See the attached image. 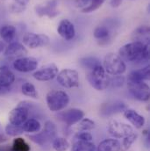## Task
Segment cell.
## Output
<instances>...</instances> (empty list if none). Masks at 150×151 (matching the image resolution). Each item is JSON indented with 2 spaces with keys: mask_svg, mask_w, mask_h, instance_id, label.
<instances>
[{
  "mask_svg": "<svg viewBox=\"0 0 150 151\" xmlns=\"http://www.w3.org/2000/svg\"><path fill=\"white\" fill-rule=\"evenodd\" d=\"M122 1L123 0H111V2H110V4H111V5L113 6V7H118L120 4H121V3H122Z\"/></svg>",
  "mask_w": 150,
  "mask_h": 151,
  "instance_id": "40",
  "label": "cell"
},
{
  "mask_svg": "<svg viewBox=\"0 0 150 151\" xmlns=\"http://www.w3.org/2000/svg\"><path fill=\"white\" fill-rule=\"evenodd\" d=\"M58 1L57 0H51L46 5H36L35 6V12L39 17L47 16L48 18H55L59 15V11L57 10Z\"/></svg>",
  "mask_w": 150,
  "mask_h": 151,
  "instance_id": "14",
  "label": "cell"
},
{
  "mask_svg": "<svg viewBox=\"0 0 150 151\" xmlns=\"http://www.w3.org/2000/svg\"><path fill=\"white\" fill-rule=\"evenodd\" d=\"M137 138L138 134L135 132L123 138V142L121 143V151H126L129 150L130 147L133 144V142L137 140Z\"/></svg>",
  "mask_w": 150,
  "mask_h": 151,
  "instance_id": "33",
  "label": "cell"
},
{
  "mask_svg": "<svg viewBox=\"0 0 150 151\" xmlns=\"http://www.w3.org/2000/svg\"><path fill=\"white\" fill-rule=\"evenodd\" d=\"M118 55L123 61L130 63L149 62V45L140 41H132L119 48Z\"/></svg>",
  "mask_w": 150,
  "mask_h": 151,
  "instance_id": "1",
  "label": "cell"
},
{
  "mask_svg": "<svg viewBox=\"0 0 150 151\" xmlns=\"http://www.w3.org/2000/svg\"><path fill=\"white\" fill-rule=\"evenodd\" d=\"M15 75L7 67H0V85L4 87H10L15 82Z\"/></svg>",
  "mask_w": 150,
  "mask_h": 151,
  "instance_id": "21",
  "label": "cell"
},
{
  "mask_svg": "<svg viewBox=\"0 0 150 151\" xmlns=\"http://www.w3.org/2000/svg\"><path fill=\"white\" fill-rule=\"evenodd\" d=\"M150 29L148 26L138 27L132 34V39L133 41H140L149 45Z\"/></svg>",
  "mask_w": 150,
  "mask_h": 151,
  "instance_id": "20",
  "label": "cell"
},
{
  "mask_svg": "<svg viewBox=\"0 0 150 151\" xmlns=\"http://www.w3.org/2000/svg\"><path fill=\"white\" fill-rule=\"evenodd\" d=\"M93 35L97 40L106 42L111 38V31L107 26H98L95 28Z\"/></svg>",
  "mask_w": 150,
  "mask_h": 151,
  "instance_id": "24",
  "label": "cell"
},
{
  "mask_svg": "<svg viewBox=\"0 0 150 151\" xmlns=\"http://www.w3.org/2000/svg\"><path fill=\"white\" fill-rule=\"evenodd\" d=\"M6 151H13V150H11V147H8V149L6 150Z\"/></svg>",
  "mask_w": 150,
  "mask_h": 151,
  "instance_id": "43",
  "label": "cell"
},
{
  "mask_svg": "<svg viewBox=\"0 0 150 151\" xmlns=\"http://www.w3.org/2000/svg\"><path fill=\"white\" fill-rule=\"evenodd\" d=\"M105 0H91L90 3L89 4L88 6H86L85 8L82 9L81 12L83 13H90V12H93L94 11L98 10V8H100L102 6V4H104Z\"/></svg>",
  "mask_w": 150,
  "mask_h": 151,
  "instance_id": "34",
  "label": "cell"
},
{
  "mask_svg": "<svg viewBox=\"0 0 150 151\" xmlns=\"http://www.w3.org/2000/svg\"><path fill=\"white\" fill-rule=\"evenodd\" d=\"M59 72L58 67L55 63H49L42 66L34 73V78L40 82H47L53 80Z\"/></svg>",
  "mask_w": 150,
  "mask_h": 151,
  "instance_id": "12",
  "label": "cell"
},
{
  "mask_svg": "<svg viewBox=\"0 0 150 151\" xmlns=\"http://www.w3.org/2000/svg\"><path fill=\"white\" fill-rule=\"evenodd\" d=\"M4 53L5 56L19 58L27 55V50L23 44L17 41H12L9 43L7 47H5Z\"/></svg>",
  "mask_w": 150,
  "mask_h": 151,
  "instance_id": "17",
  "label": "cell"
},
{
  "mask_svg": "<svg viewBox=\"0 0 150 151\" xmlns=\"http://www.w3.org/2000/svg\"><path fill=\"white\" fill-rule=\"evenodd\" d=\"M29 116V109L27 106L20 103L17 107L13 108L8 116L10 124L22 127V125L27 120Z\"/></svg>",
  "mask_w": 150,
  "mask_h": 151,
  "instance_id": "9",
  "label": "cell"
},
{
  "mask_svg": "<svg viewBox=\"0 0 150 151\" xmlns=\"http://www.w3.org/2000/svg\"><path fill=\"white\" fill-rule=\"evenodd\" d=\"M8 140V137L3 134H0V143H4Z\"/></svg>",
  "mask_w": 150,
  "mask_h": 151,
  "instance_id": "41",
  "label": "cell"
},
{
  "mask_svg": "<svg viewBox=\"0 0 150 151\" xmlns=\"http://www.w3.org/2000/svg\"><path fill=\"white\" fill-rule=\"evenodd\" d=\"M57 33L66 40H71L75 36V28L69 19H62L57 27Z\"/></svg>",
  "mask_w": 150,
  "mask_h": 151,
  "instance_id": "16",
  "label": "cell"
},
{
  "mask_svg": "<svg viewBox=\"0 0 150 151\" xmlns=\"http://www.w3.org/2000/svg\"><path fill=\"white\" fill-rule=\"evenodd\" d=\"M124 117L135 127V128H141L145 125V118L138 113L133 109H126L124 112Z\"/></svg>",
  "mask_w": 150,
  "mask_h": 151,
  "instance_id": "18",
  "label": "cell"
},
{
  "mask_svg": "<svg viewBox=\"0 0 150 151\" xmlns=\"http://www.w3.org/2000/svg\"><path fill=\"white\" fill-rule=\"evenodd\" d=\"M38 61L37 59L34 57H28V56H23L17 58L13 62V68L23 73H28L34 71L38 69Z\"/></svg>",
  "mask_w": 150,
  "mask_h": 151,
  "instance_id": "10",
  "label": "cell"
},
{
  "mask_svg": "<svg viewBox=\"0 0 150 151\" xmlns=\"http://www.w3.org/2000/svg\"><path fill=\"white\" fill-rule=\"evenodd\" d=\"M13 151H30L31 148L29 144L21 137H15L11 147Z\"/></svg>",
  "mask_w": 150,
  "mask_h": 151,
  "instance_id": "29",
  "label": "cell"
},
{
  "mask_svg": "<svg viewBox=\"0 0 150 151\" xmlns=\"http://www.w3.org/2000/svg\"><path fill=\"white\" fill-rule=\"evenodd\" d=\"M46 102L51 112H61L67 107L70 103V96L64 91L52 90L47 93Z\"/></svg>",
  "mask_w": 150,
  "mask_h": 151,
  "instance_id": "2",
  "label": "cell"
},
{
  "mask_svg": "<svg viewBox=\"0 0 150 151\" xmlns=\"http://www.w3.org/2000/svg\"><path fill=\"white\" fill-rule=\"evenodd\" d=\"M21 91L25 96H27L29 98H33V99L38 98L37 90L32 83L27 82V83H23V85L21 87Z\"/></svg>",
  "mask_w": 150,
  "mask_h": 151,
  "instance_id": "30",
  "label": "cell"
},
{
  "mask_svg": "<svg viewBox=\"0 0 150 151\" xmlns=\"http://www.w3.org/2000/svg\"><path fill=\"white\" fill-rule=\"evenodd\" d=\"M59 119L68 126H73L78 123L83 117L84 113L81 109L71 108L62 111L58 114Z\"/></svg>",
  "mask_w": 150,
  "mask_h": 151,
  "instance_id": "13",
  "label": "cell"
},
{
  "mask_svg": "<svg viewBox=\"0 0 150 151\" xmlns=\"http://www.w3.org/2000/svg\"><path fill=\"white\" fill-rule=\"evenodd\" d=\"M4 132L8 136H11V137H18L19 135L24 133L21 127H18L12 124H8L4 128Z\"/></svg>",
  "mask_w": 150,
  "mask_h": 151,
  "instance_id": "32",
  "label": "cell"
},
{
  "mask_svg": "<svg viewBox=\"0 0 150 151\" xmlns=\"http://www.w3.org/2000/svg\"><path fill=\"white\" fill-rule=\"evenodd\" d=\"M10 91H11L10 87H4V86L0 85V96H3V95H5V94L9 93Z\"/></svg>",
  "mask_w": 150,
  "mask_h": 151,
  "instance_id": "39",
  "label": "cell"
},
{
  "mask_svg": "<svg viewBox=\"0 0 150 151\" xmlns=\"http://www.w3.org/2000/svg\"><path fill=\"white\" fill-rule=\"evenodd\" d=\"M13 1H14V3H15L16 5H18V6L22 7V8L25 9L26 6H27V4H28V2L30 0H13Z\"/></svg>",
  "mask_w": 150,
  "mask_h": 151,
  "instance_id": "38",
  "label": "cell"
},
{
  "mask_svg": "<svg viewBox=\"0 0 150 151\" xmlns=\"http://www.w3.org/2000/svg\"><path fill=\"white\" fill-rule=\"evenodd\" d=\"M23 43L29 48L34 49L41 47H46L49 43V38L46 35L27 33L23 36Z\"/></svg>",
  "mask_w": 150,
  "mask_h": 151,
  "instance_id": "11",
  "label": "cell"
},
{
  "mask_svg": "<svg viewBox=\"0 0 150 151\" xmlns=\"http://www.w3.org/2000/svg\"><path fill=\"white\" fill-rule=\"evenodd\" d=\"M93 137L90 133L88 131H79L74 135V142L82 141V142H92Z\"/></svg>",
  "mask_w": 150,
  "mask_h": 151,
  "instance_id": "35",
  "label": "cell"
},
{
  "mask_svg": "<svg viewBox=\"0 0 150 151\" xmlns=\"http://www.w3.org/2000/svg\"><path fill=\"white\" fill-rule=\"evenodd\" d=\"M90 1L91 0H75V6L78 8H81V10H82V9L85 8L86 6H88L89 4L90 3Z\"/></svg>",
  "mask_w": 150,
  "mask_h": 151,
  "instance_id": "37",
  "label": "cell"
},
{
  "mask_svg": "<svg viewBox=\"0 0 150 151\" xmlns=\"http://www.w3.org/2000/svg\"><path fill=\"white\" fill-rule=\"evenodd\" d=\"M4 49H5V45H4V43L2 42V41H0V54H1L3 51H4Z\"/></svg>",
  "mask_w": 150,
  "mask_h": 151,
  "instance_id": "42",
  "label": "cell"
},
{
  "mask_svg": "<svg viewBox=\"0 0 150 151\" xmlns=\"http://www.w3.org/2000/svg\"><path fill=\"white\" fill-rule=\"evenodd\" d=\"M97 151H121V143L117 139H106L102 141Z\"/></svg>",
  "mask_w": 150,
  "mask_h": 151,
  "instance_id": "22",
  "label": "cell"
},
{
  "mask_svg": "<svg viewBox=\"0 0 150 151\" xmlns=\"http://www.w3.org/2000/svg\"><path fill=\"white\" fill-rule=\"evenodd\" d=\"M125 83V78L121 75L113 76V78H110V85L115 88H118L123 85Z\"/></svg>",
  "mask_w": 150,
  "mask_h": 151,
  "instance_id": "36",
  "label": "cell"
},
{
  "mask_svg": "<svg viewBox=\"0 0 150 151\" xmlns=\"http://www.w3.org/2000/svg\"><path fill=\"white\" fill-rule=\"evenodd\" d=\"M127 87L132 94V96L142 102H146L149 100L150 90L149 85L145 82H127Z\"/></svg>",
  "mask_w": 150,
  "mask_h": 151,
  "instance_id": "7",
  "label": "cell"
},
{
  "mask_svg": "<svg viewBox=\"0 0 150 151\" xmlns=\"http://www.w3.org/2000/svg\"><path fill=\"white\" fill-rule=\"evenodd\" d=\"M70 151H96V146L92 142H74Z\"/></svg>",
  "mask_w": 150,
  "mask_h": 151,
  "instance_id": "27",
  "label": "cell"
},
{
  "mask_svg": "<svg viewBox=\"0 0 150 151\" xmlns=\"http://www.w3.org/2000/svg\"><path fill=\"white\" fill-rule=\"evenodd\" d=\"M56 78L59 84L67 89L78 87L80 84L79 73L75 70L72 69L62 70V71L58 72Z\"/></svg>",
  "mask_w": 150,
  "mask_h": 151,
  "instance_id": "6",
  "label": "cell"
},
{
  "mask_svg": "<svg viewBox=\"0 0 150 151\" xmlns=\"http://www.w3.org/2000/svg\"><path fill=\"white\" fill-rule=\"evenodd\" d=\"M52 146L55 151H67L70 148V142L66 138L55 137L53 140Z\"/></svg>",
  "mask_w": 150,
  "mask_h": 151,
  "instance_id": "28",
  "label": "cell"
},
{
  "mask_svg": "<svg viewBox=\"0 0 150 151\" xmlns=\"http://www.w3.org/2000/svg\"><path fill=\"white\" fill-rule=\"evenodd\" d=\"M79 64L83 69L91 70L95 67L101 65V63H100L99 59H98L95 56H84V57H82L79 59Z\"/></svg>",
  "mask_w": 150,
  "mask_h": 151,
  "instance_id": "25",
  "label": "cell"
},
{
  "mask_svg": "<svg viewBox=\"0 0 150 151\" xmlns=\"http://www.w3.org/2000/svg\"><path fill=\"white\" fill-rule=\"evenodd\" d=\"M95 127H96L95 121L88 118H83L77 123V129H79V131H90L95 128Z\"/></svg>",
  "mask_w": 150,
  "mask_h": 151,
  "instance_id": "31",
  "label": "cell"
},
{
  "mask_svg": "<svg viewBox=\"0 0 150 151\" xmlns=\"http://www.w3.org/2000/svg\"><path fill=\"white\" fill-rule=\"evenodd\" d=\"M22 129L24 132L28 134L37 133L41 128V124L36 119H27V120L22 125Z\"/></svg>",
  "mask_w": 150,
  "mask_h": 151,
  "instance_id": "26",
  "label": "cell"
},
{
  "mask_svg": "<svg viewBox=\"0 0 150 151\" xmlns=\"http://www.w3.org/2000/svg\"><path fill=\"white\" fill-rule=\"evenodd\" d=\"M126 109V106L125 103L121 101H113L104 103L100 107V114L103 117L111 116L116 113L124 112Z\"/></svg>",
  "mask_w": 150,
  "mask_h": 151,
  "instance_id": "15",
  "label": "cell"
},
{
  "mask_svg": "<svg viewBox=\"0 0 150 151\" xmlns=\"http://www.w3.org/2000/svg\"><path fill=\"white\" fill-rule=\"evenodd\" d=\"M108 132L113 137L116 139H123L126 136L133 134L134 130L128 124L113 119L108 124Z\"/></svg>",
  "mask_w": 150,
  "mask_h": 151,
  "instance_id": "8",
  "label": "cell"
},
{
  "mask_svg": "<svg viewBox=\"0 0 150 151\" xmlns=\"http://www.w3.org/2000/svg\"><path fill=\"white\" fill-rule=\"evenodd\" d=\"M102 66L105 71L111 76L122 75L126 70L125 61H123L118 55L114 53H109L105 56Z\"/></svg>",
  "mask_w": 150,
  "mask_h": 151,
  "instance_id": "4",
  "label": "cell"
},
{
  "mask_svg": "<svg viewBox=\"0 0 150 151\" xmlns=\"http://www.w3.org/2000/svg\"><path fill=\"white\" fill-rule=\"evenodd\" d=\"M87 80L97 91H104L110 86V76L105 71L102 64L89 71L87 74Z\"/></svg>",
  "mask_w": 150,
  "mask_h": 151,
  "instance_id": "3",
  "label": "cell"
},
{
  "mask_svg": "<svg viewBox=\"0 0 150 151\" xmlns=\"http://www.w3.org/2000/svg\"><path fill=\"white\" fill-rule=\"evenodd\" d=\"M57 134V127L54 122L51 120L46 121L44 125V128L42 131H39L34 134H29L28 138L34 143L39 146H44L50 141L54 140Z\"/></svg>",
  "mask_w": 150,
  "mask_h": 151,
  "instance_id": "5",
  "label": "cell"
},
{
  "mask_svg": "<svg viewBox=\"0 0 150 151\" xmlns=\"http://www.w3.org/2000/svg\"><path fill=\"white\" fill-rule=\"evenodd\" d=\"M0 37L4 42L11 43L16 37V28L11 25L3 26L0 28Z\"/></svg>",
  "mask_w": 150,
  "mask_h": 151,
  "instance_id": "23",
  "label": "cell"
},
{
  "mask_svg": "<svg viewBox=\"0 0 150 151\" xmlns=\"http://www.w3.org/2000/svg\"><path fill=\"white\" fill-rule=\"evenodd\" d=\"M150 77V67L149 65H147L140 70H136L132 71L128 75V81L131 82H145L146 80H149Z\"/></svg>",
  "mask_w": 150,
  "mask_h": 151,
  "instance_id": "19",
  "label": "cell"
}]
</instances>
